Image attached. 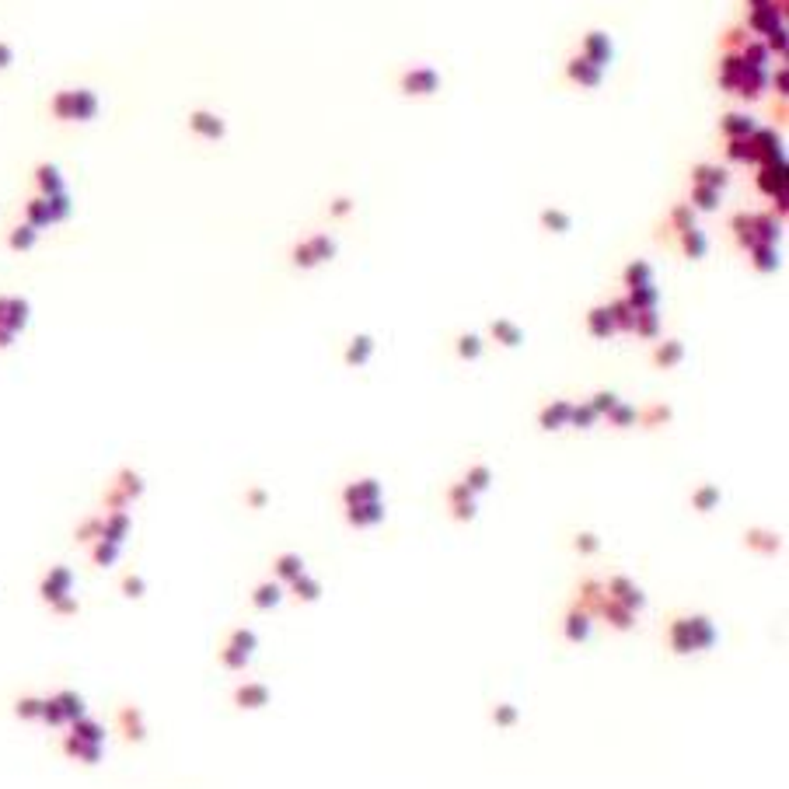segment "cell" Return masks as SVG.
Instances as JSON below:
<instances>
[{"label": "cell", "instance_id": "cell-1", "mask_svg": "<svg viewBox=\"0 0 789 789\" xmlns=\"http://www.w3.org/2000/svg\"><path fill=\"white\" fill-rule=\"evenodd\" d=\"M440 84H443V77L430 63H412L399 74V91L406 98H433L440 91Z\"/></svg>", "mask_w": 789, "mask_h": 789}, {"label": "cell", "instance_id": "cell-46", "mask_svg": "<svg viewBox=\"0 0 789 789\" xmlns=\"http://www.w3.org/2000/svg\"><path fill=\"white\" fill-rule=\"evenodd\" d=\"M577 548L594 552V548H597V538H594V535H577Z\"/></svg>", "mask_w": 789, "mask_h": 789}, {"label": "cell", "instance_id": "cell-17", "mask_svg": "<svg viewBox=\"0 0 789 789\" xmlns=\"http://www.w3.org/2000/svg\"><path fill=\"white\" fill-rule=\"evenodd\" d=\"M608 311H611V325H615V335L622 332V335H632V328H636V308L626 301V297H615V301H608Z\"/></svg>", "mask_w": 789, "mask_h": 789}, {"label": "cell", "instance_id": "cell-3", "mask_svg": "<svg viewBox=\"0 0 789 789\" xmlns=\"http://www.w3.org/2000/svg\"><path fill=\"white\" fill-rule=\"evenodd\" d=\"M580 56H587L590 63H597L601 70H608V63L615 60V42L608 32L601 28H590L583 39H580Z\"/></svg>", "mask_w": 789, "mask_h": 789}, {"label": "cell", "instance_id": "cell-26", "mask_svg": "<svg viewBox=\"0 0 789 789\" xmlns=\"http://www.w3.org/2000/svg\"><path fill=\"white\" fill-rule=\"evenodd\" d=\"M643 283H653V266L643 262V259H632V262L622 269V287L632 290V287H643Z\"/></svg>", "mask_w": 789, "mask_h": 789}, {"label": "cell", "instance_id": "cell-21", "mask_svg": "<svg viewBox=\"0 0 789 789\" xmlns=\"http://www.w3.org/2000/svg\"><path fill=\"white\" fill-rule=\"evenodd\" d=\"M538 223H541V231H548V234H570L573 231V217L566 210H559V206H545L538 213Z\"/></svg>", "mask_w": 789, "mask_h": 789}, {"label": "cell", "instance_id": "cell-36", "mask_svg": "<svg viewBox=\"0 0 789 789\" xmlns=\"http://www.w3.org/2000/svg\"><path fill=\"white\" fill-rule=\"evenodd\" d=\"M597 419H601V416H597V412H594V409H590L587 402H583V406H573V409H570V426H577V430H590V426H594Z\"/></svg>", "mask_w": 789, "mask_h": 789}, {"label": "cell", "instance_id": "cell-7", "mask_svg": "<svg viewBox=\"0 0 789 789\" xmlns=\"http://www.w3.org/2000/svg\"><path fill=\"white\" fill-rule=\"evenodd\" d=\"M692 186H706V189H716V192H723L726 186H730V168H723V164H712V161H699V164H692Z\"/></svg>", "mask_w": 789, "mask_h": 789}, {"label": "cell", "instance_id": "cell-32", "mask_svg": "<svg viewBox=\"0 0 789 789\" xmlns=\"http://www.w3.org/2000/svg\"><path fill=\"white\" fill-rule=\"evenodd\" d=\"M748 39H755L744 25H734V28H726L723 35H719V46H723V52H741L744 46H748Z\"/></svg>", "mask_w": 789, "mask_h": 789}, {"label": "cell", "instance_id": "cell-15", "mask_svg": "<svg viewBox=\"0 0 789 789\" xmlns=\"http://www.w3.org/2000/svg\"><path fill=\"white\" fill-rule=\"evenodd\" d=\"M583 328H587V335H594V339H611V335H615V325H611L608 304H594V308L583 314Z\"/></svg>", "mask_w": 789, "mask_h": 789}, {"label": "cell", "instance_id": "cell-40", "mask_svg": "<svg viewBox=\"0 0 789 789\" xmlns=\"http://www.w3.org/2000/svg\"><path fill=\"white\" fill-rule=\"evenodd\" d=\"M587 406H590L597 416H608V412L618 406V394H615V391H597V394H594V399H590Z\"/></svg>", "mask_w": 789, "mask_h": 789}, {"label": "cell", "instance_id": "cell-5", "mask_svg": "<svg viewBox=\"0 0 789 789\" xmlns=\"http://www.w3.org/2000/svg\"><path fill=\"white\" fill-rule=\"evenodd\" d=\"M782 25H786V11H779V8H751L748 18H744V28L755 39H765L768 32H775Z\"/></svg>", "mask_w": 789, "mask_h": 789}, {"label": "cell", "instance_id": "cell-13", "mask_svg": "<svg viewBox=\"0 0 789 789\" xmlns=\"http://www.w3.org/2000/svg\"><path fill=\"white\" fill-rule=\"evenodd\" d=\"M744 70V60H741V52H719V67H716V81L726 94H734L737 88V77Z\"/></svg>", "mask_w": 789, "mask_h": 789}, {"label": "cell", "instance_id": "cell-22", "mask_svg": "<svg viewBox=\"0 0 789 789\" xmlns=\"http://www.w3.org/2000/svg\"><path fill=\"white\" fill-rule=\"evenodd\" d=\"M374 335H367V332H360V335H353L350 339V346H346V353H343V360L350 363V367H363L370 357H374Z\"/></svg>", "mask_w": 789, "mask_h": 789}, {"label": "cell", "instance_id": "cell-42", "mask_svg": "<svg viewBox=\"0 0 789 789\" xmlns=\"http://www.w3.org/2000/svg\"><path fill=\"white\" fill-rule=\"evenodd\" d=\"M768 88H772L779 98H786V94H789V70H786L782 63L775 67V74H768Z\"/></svg>", "mask_w": 789, "mask_h": 789}, {"label": "cell", "instance_id": "cell-27", "mask_svg": "<svg viewBox=\"0 0 789 789\" xmlns=\"http://www.w3.org/2000/svg\"><path fill=\"white\" fill-rule=\"evenodd\" d=\"M744 255H748V262H751L758 272H775V269H779V252H775V245H755V248H748Z\"/></svg>", "mask_w": 789, "mask_h": 789}, {"label": "cell", "instance_id": "cell-19", "mask_svg": "<svg viewBox=\"0 0 789 789\" xmlns=\"http://www.w3.org/2000/svg\"><path fill=\"white\" fill-rule=\"evenodd\" d=\"M570 409H573V402H566V399L548 402V406L538 412L541 430H562V426H570Z\"/></svg>", "mask_w": 789, "mask_h": 789}, {"label": "cell", "instance_id": "cell-43", "mask_svg": "<svg viewBox=\"0 0 789 789\" xmlns=\"http://www.w3.org/2000/svg\"><path fill=\"white\" fill-rule=\"evenodd\" d=\"M692 499H695V506H699V510H709V506L719 499V489H716V486H702V489H699Z\"/></svg>", "mask_w": 789, "mask_h": 789}, {"label": "cell", "instance_id": "cell-25", "mask_svg": "<svg viewBox=\"0 0 789 789\" xmlns=\"http://www.w3.org/2000/svg\"><path fill=\"white\" fill-rule=\"evenodd\" d=\"M626 301H629L636 311H653V308H660V287H657V283L632 287V290H626Z\"/></svg>", "mask_w": 789, "mask_h": 789}, {"label": "cell", "instance_id": "cell-29", "mask_svg": "<svg viewBox=\"0 0 789 789\" xmlns=\"http://www.w3.org/2000/svg\"><path fill=\"white\" fill-rule=\"evenodd\" d=\"M719 196H723V192H716V189L692 186V192H688V206H692L695 213H712V210L719 206Z\"/></svg>", "mask_w": 789, "mask_h": 789}, {"label": "cell", "instance_id": "cell-10", "mask_svg": "<svg viewBox=\"0 0 789 789\" xmlns=\"http://www.w3.org/2000/svg\"><path fill=\"white\" fill-rule=\"evenodd\" d=\"M758 130V123L748 116V112H726V116L719 119V137L723 140H744Z\"/></svg>", "mask_w": 789, "mask_h": 789}, {"label": "cell", "instance_id": "cell-2", "mask_svg": "<svg viewBox=\"0 0 789 789\" xmlns=\"http://www.w3.org/2000/svg\"><path fill=\"white\" fill-rule=\"evenodd\" d=\"M748 140H751V168H761V164H782V161H786V154H782V140H779V133H775V130L758 126Z\"/></svg>", "mask_w": 789, "mask_h": 789}, {"label": "cell", "instance_id": "cell-44", "mask_svg": "<svg viewBox=\"0 0 789 789\" xmlns=\"http://www.w3.org/2000/svg\"><path fill=\"white\" fill-rule=\"evenodd\" d=\"M353 213V199L350 196H335L328 203V217H350Z\"/></svg>", "mask_w": 789, "mask_h": 789}, {"label": "cell", "instance_id": "cell-41", "mask_svg": "<svg viewBox=\"0 0 789 789\" xmlns=\"http://www.w3.org/2000/svg\"><path fill=\"white\" fill-rule=\"evenodd\" d=\"M761 42H765V49H768L772 56H779V60H786V25H782V28H775V32H768Z\"/></svg>", "mask_w": 789, "mask_h": 789}, {"label": "cell", "instance_id": "cell-39", "mask_svg": "<svg viewBox=\"0 0 789 789\" xmlns=\"http://www.w3.org/2000/svg\"><path fill=\"white\" fill-rule=\"evenodd\" d=\"M667 419H670V409L660 406V402H653L646 412H639V423H643V426H663Z\"/></svg>", "mask_w": 789, "mask_h": 789}, {"label": "cell", "instance_id": "cell-4", "mask_svg": "<svg viewBox=\"0 0 789 789\" xmlns=\"http://www.w3.org/2000/svg\"><path fill=\"white\" fill-rule=\"evenodd\" d=\"M566 81L570 84H577V88H587V91H594V88H601V81H604V70L597 67V63H590L587 56H570L566 60Z\"/></svg>", "mask_w": 789, "mask_h": 789}, {"label": "cell", "instance_id": "cell-14", "mask_svg": "<svg viewBox=\"0 0 789 789\" xmlns=\"http://www.w3.org/2000/svg\"><path fill=\"white\" fill-rule=\"evenodd\" d=\"M678 248H681V255H685V259L702 262V259L709 255V238H706V231L695 223V228H688V231H681V234H678Z\"/></svg>", "mask_w": 789, "mask_h": 789}, {"label": "cell", "instance_id": "cell-24", "mask_svg": "<svg viewBox=\"0 0 789 789\" xmlns=\"http://www.w3.org/2000/svg\"><path fill=\"white\" fill-rule=\"evenodd\" d=\"M381 517H384L381 499H377V503H357V506H346V521H350V524H357V528H370V524H377Z\"/></svg>", "mask_w": 789, "mask_h": 789}, {"label": "cell", "instance_id": "cell-8", "mask_svg": "<svg viewBox=\"0 0 789 789\" xmlns=\"http://www.w3.org/2000/svg\"><path fill=\"white\" fill-rule=\"evenodd\" d=\"M765 88H768V70H758V67H748V63H744V70H741V77H737V88H734V98H741V101H758V98L765 94Z\"/></svg>", "mask_w": 789, "mask_h": 789}, {"label": "cell", "instance_id": "cell-45", "mask_svg": "<svg viewBox=\"0 0 789 789\" xmlns=\"http://www.w3.org/2000/svg\"><path fill=\"white\" fill-rule=\"evenodd\" d=\"M39 186H42V189H49V192H56V189H60V179H56V168H39Z\"/></svg>", "mask_w": 789, "mask_h": 789}, {"label": "cell", "instance_id": "cell-16", "mask_svg": "<svg viewBox=\"0 0 789 789\" xmlns=\"http://www.w3.org/2000/svg\"><path fill=\"white\" fill-rule=\"evenodd\" d=\"M751 231H755V245H775L782 234V220H775L768 210L765 213H751Z\"/></svg>", "mask_w": 789, "mask_h": 789}, {"label": "cell", "instance_id": "cell-33", "mask_svg": "<svg viewBox=\"0 0 789 789\" xmlns=\"http://www.w3.org/2000/svg\"><path fill=\"white\" fill-rule=\"evenodd\" d=\"M723 154L730 164H751V140H723Z\"/></svg>", "mask_w": 789, "mask_h": 789}, {"label": "cell", "instance_id": "cell-38", "mask_svg": "<svg viewBox=\"0 0 789 789\" xmlns=\"http://www.w3.org/2000/svg\"><path fill=\"white\" fill-rule=\"evenodd\" d=\"M489 479H492V475H489V468H486V465H475V468H468V475H465V482H461V486H465L468 492H482V489L489 486Z\"/></svg>", "mask_w": 789, "mask_h": 789}, {"label": "cell", "instance_id": "cell-9", "mask_svg": "<svg viewBox=\"0 0 789 789\" xmlns=\"http://www.w3.org/2000/svg\"><path fill=\"white\" fill-rule=\"evenodd\" d=\"M189 130H192L196 137H203V140H223V133H228V123H223L217 112L199 108V112H192V116H189Z\"/></svg>", "mask_w": 789, "mask_h": 789}, {"label": "cell", "instance_id": "cell-28", "mask_svg": "<svg viewBox=\"0 0 789 789\" xmlns=\"http://www.w3.org/2000/svg\"><path fill=\"white\" fill-rule=\"evenodd\" d=\"M482 350H486V339H482L479 332H461L458 339H455V353H458L461 360H479Z\"/></svg>", "mask_w": 789, "mask_h": 789}, {"label": "cell", "instance_id": "cell-31", "mask_svg": "<svg viewBox=\"0 0 789 789\" xmlns=\"http://www.w3.org/2000/svg\"><path fill=\"white\" fill-rule=\"evenodd\" d=\"M741 60H744L748 67H758V70H765V67L772 63V52L765 49V42H761V39H748V46L741 49Z\"/></svg>", "mask_w": 789, "mask_h": 789}, {"label": "cell", "instance_id": "cell-11", "mask_svg": "<svg viewBox=\"0 0 789 789\" xmlns=\"http://www.w3.org/2000/svg\"><path fill=\"white\" fill-rule=\"evenodd\" d=\"M650 360H653V367H660V370L678 367V363L685 360V343H681V339H657Z\"/></svg>", "mask_w": 789, "mask_h": 789}, {"label": "cell", "instance_id": "cell-6", "mask_svg": "<svg viewBox=\"0 0 789 789\" xmlns=\"http://www.w3.org/2000/svg\"><path fill=\"white\" fill-rule=\"evenodd\" d=\"M755 189L765 199L782 196L786 192V161L782 164H761V168H755Z\"/></svg>", "mask_w": 789, "mask_h": 789}, {"label": "cell", "instance_id": "cell-34", "mask_svg": "<svg viewBox=\"0 0 789 789\" xmlns=\"http://www.w3.org/2000/svg\"><path fill=\"white\" fill-rule=\"evenodd\" d=\"M290 266H294V269H304V272L318 266V259H314L308 238H304V241H294V248H290Z\"/></svg>", "mask_w": 789, "mask_h": 789}, {"label": "cell", "instance_id": "cell-12", "mask_svg": "<svg viewBox=\"0 0 789 789\" xmlns=\"http://www.w3.org/2000/svg\"><path fill=\"white\" fill-rule=\"evenodd\" d=\"M489 339H496L506 350H517L524 343V328L517 321H510V318H492L489 321Z\"/></svg>", "mask_w": 789, "mask_h": 789}, {"label": "cell", "instance_id": "cell-18", "mask_svg": "<svg viewBox=\"0 0 789 789\" xmlns=\"http://www.w3.org/2000/svg\"><path fill=\"white\" fill-rule=\"evenodd\" d=\"M632 335H639V339H646V343L663 339V314H660V308H653V311H639V314H636V328H632Z\"/></svg>", "mask_w": 789, "mask_h": 789}, {"label": "cell", "instance_id": "cell-20", "mask_svg": "<svg viewBox=\"0 0 789 789\" xmlns=\"http://www.w3.org/2000/svg\"><path fill=\"white\" fill-rule=\"evenodd\" d=\"M726 228H730V234H734V241H737L741 252L755 248V231H751V213L748 210H737L734 217L726 220Z\"/></svg>", "mask_w": 789, "mask_h": 789}, {"label": "cell", "instance_id": "cell-35", "mask_svg": "<svg viewBox=\"0 0 789 789\" xmlns=\"http://www.w3.org/2000/svg\"><path fill=\"white\" fill-rule=\"evenodd\" d=\"M636 419H639V409H636V406H629V402H618V406L608 412V423H611V426H618V430L632 426Z\"/></svg>", "mask_w": 789, "mask_h": 789}, {"label": "cell", "instance_id": "cell-23", "mask_svg": "<svg viewBox=\"0 0 789 789\" xmlns=\"http://www.w3.org/2000/svg\"><path fill=\"white\" fill-rule=\"evenodd\" d=\"M343 499L346 506H357V503H377L381 499V486L374 479H360V482H350L343 489Z\"/></svg>", "mask_w": 789, "mask_h": 789}, {"label": "cell", "instance_id": "cell-37", "mask_svg": "<svg viewBox=\"0 0 789 789\" xmlns=\"http://www.w3.org/2000/svg\"><path fill=\"white\" fill-rule=\"evenodd\" d=\"M276 570H279V577H287V580H301L304 577V562L297 555H279L276 559Z\"/></svg>", "mask_w": 789, "mask_h": 789}, {"label": "cell", "instance_id": "cell-30", "mask_svg": "<svg viewBox=\"0 0 789 789\" xmlns=\"http://www.w3.org/2000/svg\"><path fill=\"white\" fill-rule=\"evenodd\" d=\"M308 245H311V252H314L318 266H321V262H332L335 255H339V245H335V238H332L328 231H318V234H311V238H308Z\"/></svg>", "mask_w": 789, "mask_h": 789}]
</instances>
